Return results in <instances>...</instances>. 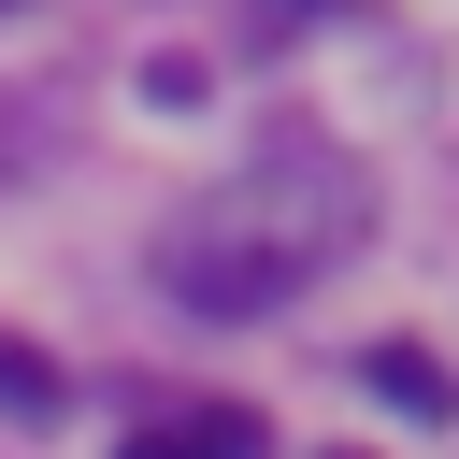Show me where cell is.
Here are the masks:
<instances>
[{"mask_svg":"<svg viewBox=\"0 0 459 459\" xmlns=\"http://www.w3.org/2000/svg\"><path fill=\"white\" fill-rule=\"evenodd\" d=\"M0 416H57V359L0 330Z\"/></svg>","mask_w":459,"mask_h":459,"instance_id":"obj_4","label":"cell"},{"mask_svg":"<svg viewBox=\"0 0 459 459\" xmlns=\"http://www.w3.org/2000/svg\"><path fill=\"white\" fill-rule=\"evenodd\" d=\"M115 459H273V416H244V402H201V416H172V430H129Z\"/></svg>","mask_w":459,"mask_h":459,"instance_id":"obj_2","label":"cell"},{"mask_svg":"<svg viewBox=\"0 0 459 459\" xmlns=\"http://www.w3.org/2000/svg\"><path fill=\"white\" fill-rule=\"evenodd\" d=\"M359 230H373V172L330 158V143H273L258 172H230L215 201H186V215L158 230V287H172L186 316H273V301H301Z\"/></svg>","mask_w":459,"mask_h":459,"instance_id":"obj_1","label":"cell"},{"mask_svg":"<svg viewBox=\"0 0 459 459\" xmlns=\"http://www.w3.org/2000/svg\"><path fill=\"white\" fill-rule=\"evenodd\" d=\"M359 387H373L387 416H459V373L416 359V344H359Z\"/></svg>","mask_w":459,"mask_h":459,"instance_id":"obj_3","label":"cell"}]
</instances>
